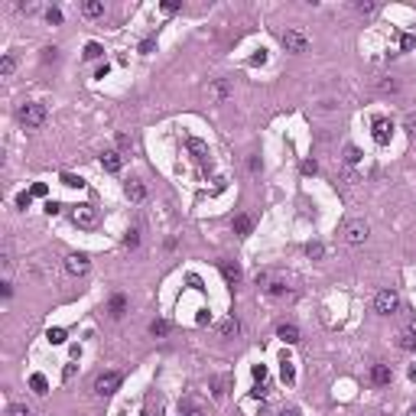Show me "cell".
<instances>
[{"label": "cell", "instance_id": "obj_1", "mask_svg": "<svg viewBox=\"0 0 416 416\" xmlns=\"http://www.w3.org/2000/svg\"><path fill=\"white\" fill-rule=\"evenodd\" d=\"M341 234H345V241L351 244V247H358V244H364V241H368L371 228H368V221H364V218H351V221H345Z\"/></svg>", "mask_w": 416, "mask_h": 416}, {"label": "cell", "instance_id": "obj_2", "mask_svg": "<svg viewBox=\"0 0 416 416\" xmlns=\"http://www.w3.org/2000/svg\"><path fill=\"white\" fill-rule=\"evenodd\" d=\"M283 46H286V52H309V36L303 30H296V26H290V30H283Z\"/></svg>", "mask_w": 416, "mask_h": 416}, {"label": "cell", "instance_id": "obj_3", "mask_svg": "<svg viewBox=\"0 0 416 416\" xmlns=\"http://www.w3.org/2000/svg\"><path fill=\"white\" fill-rule=\"evenodd\" d=\"M20 120H23V127H42L46 124V108L42 104H36V101H30V104H23L20 108Z\"/></svg>", "mask_w": 416, "mask_h": 416}, {"label": "cell", "instance_id": "obj_4", "mask_svg": "<svg viewBox=\"0 0 416 416\" xmlns=\"http://www.w3.org/2000/svg\"><path fill=\"white\" fill-rule=\"evenodd\" d=\"M374 309L380 315H393L397 309H400V293H397V290H380L377 299H374Z\"/></svg>", "mask_w": 416, "mask_h": 416}, {"label": "cell", "instance_id": "obj_5", "mask_svg": "<svg viewBox=\"0 0 416 416\" xmlns=\"http://www.w3.org/2000/svg\"><path fill=\"white\" fill-rule=\"evenodd\" d=\"M117 387H120L117 371H104V374H98V380H94V393H98V397H111V393H117Z\"/></svg>", "mask_w": 416, "mask_h": 416}, {"label": "cell", "instance_id": "obj_6", "mask_svg": "<svg viewBox=\"0 0 416 416\" xmlns=\"http://www.w3.org/2000/svg\"><path fill=\"white\" fill-rule=\"evenodd\" d=\"M72 221H75L78 228H94V225H98V208H94V205H78V208L72 212Z\"/></svg>", "mask_w": 416, "mask_h": 416}, {"label": "cell", "instance_id": "obj_7", "mask_svg": "<svg viewBox=\"0 0 416 416\" xmlns=\"http://www.w3.org/2000/svg\"><path fill=\"white\" fill-rule=\"evenodd\" d=\"M88 267H91V264H88L85 254H69V257H65V270H69L72 276H85Z\"/></svg>", "mask_w": 416, "mask_h": 416}, {"label": "cell", "instance_id": "obj_8", "mask_svg": "<svg viewBox=\"0 0 416 416\" xmlns=\"http://www.w3.org/2000/svg\"><path fill=\"white\" fill-rule=\"evenodd\" d=\"M120 166H124V153H120V150H104V153H101V169H108V173H120Z\"/></svg>", "mask_w": 416, "mask_h": 416}, {"label": "cell", "instance_id": "obj_9", "mask_svg": "<svg viewBox=\"0 0 416 416\" xmlns=\"http://www.w3.org/2000/svg\"><path fill=\"white\" fill-rule=\"evenodd\" d=\"M228 94H231V85L225 78H218L212 88H208V101H218L221 104V101H228Z\"/></svg>", "mask_w": 416, "mask_h": 416}, {"label": "cell", "instance_id": "obj_10", "mask_svg": "<svg viewBox=\"0 0 416 416\" xmlns=\"http://www.w3.org/2000/svg\"><path fill=\"white\" fill-rule=\"evenodd\" d=\"M390 130H393V127H390V120H384V117H377V120H374V140L380 143V147H384V143L390 140Z\"/></svg>", "mask_w": 416, "mask_h": 416}, {"label": "cell", "instance_id": "obj_11", "mask_svg": "<svg viewBox=\"0 0 416 416\" xmlns=\"http://www.w3.org/2000/svg\"><path fill=\"white\" fill-rule=\"evenodd\" d=\"M124 192H127V198H130V202H143V198H147V189H143V182H137V179L127 182Z\"/></svg>", "mask_w": 416, "mask_h": 416}, {"label": "cell", "instance_id": "obj_12", "mask_svg": "<svg viewBox=\"0 0 416 416\" xmlns=\"http://www.w3.org/2000/svg\"><path fill=\"white\" fill-rule=\"evenodd\" d=\"M390 377H393V371L387 368V364H374V371H371V380H374V384H390Z\"/></svg>", "mask_w": 416, "mask_h": 416}, {"label": "cell", "instance_id": "obj_13", "mask_svg": "<svg viewBox=\"0 0 416 416\" xmlns=\"http://www.w3.org/2000/svg\"><path fill=\"white\" fill-rule=\"evenodd\" d=\"M81 13L91 16V20H98V16H104V3L101 0H85V3H81Z\"/></svg>", "mask_w": 416, "mask_h": 416}, {"label": "cell", "instance_id": "obj_14", "mask_svg": "<svg viewBox=\"0 0 416 416\" xmlns=\"http://www.w3.org/2000/svg\"><path fill=\"white\" fill-rule=\"evenodd\" d=\"M276 335H280L286 345H296V341H299V329H296V325H280V332H276Z\"/></svg>", "mask_w": 416, "mask_h": 416}, {"label": "cell", "instance_id": "obj_15", "mask_svg": "<svg viewBox=\"0 0 416 416\" xmlns=\"http://www.w3.org/2000/svg\"><path fill=\"white\" fill-rule=\"evenodd\" d=\"M234 231H237L241 237H247V234L254 231V221L247 218V215H237V218H234Z\"/></svg>", "mask_w": 416, "mask_h": 416}, {"label": "cell", "instance_id": "obj_16", "mask_svg": "<svg viewBox=\"0 0 416 416\" xmlns=\"http://www.w3.org/2000/svg\"><path fill=\"white\" fill-rule=\"evenodd\" d=\"M124 309H127V299L124 296H114V299H111V306H108V312H111V319H120Z\"/></svg>", "mask_w": 416, "mask_h": 416}, {"label": "cell", "instance_id": "obj_17", "mask_svg": "<svg viewBox=\"0 0 416 416\" xmlns=\"http://www.w3.org/2000/svg\"><path fill=\"white\" fill-rule=\"evenodd\" d=\"M221 273H225V280H228V283H237V280H241V270H237V264H228V260L221 264Z\"/></svg>", "mask_w": 416, "mask_h": 416}, {"label": "cell", "instance_id": "obj_18", "mask_svg": "<svg viewBox=\"0 0 416 416\" xmlns=\"http://www.w3.org/2000/svg\"><path fill=\"white\" fill-rule=\"evenodd\" d=\"M13 69H16V59H13V55H3V59H0V75H3V78H10V75H13Z\"/></svg>", "mask_w": 416, "mask_h": 416}, {"label": "cell", "instance_id": "obj_19", "mask_svg": "<svg viewBox=\"0 0 416 416\" xmlns=\"http://www.w3.org/2000/svg\"><path fill=\"white\" fill-rule=\"evenodd\" d=\"M30 384H33V390L39 393V397H42V393H49V380H46L42 374H33V380H30Z\"/></svg>", "mask_w": 416, "mask_h": 416}, {"label": "cell", "instance_id": "obj_20", "mask_svg": "<svg viewBox=\"0 0 416 416\" xmlns=\"http://www.w3.org/2000/svg\"><path fill=\"white\" fill-rule=\"evenodd\" d=\"M101 55H104V49L98 46V42H88L85 46V59H101Z\"/></svg>", "mask_w": 416, "mask_h": 416}, {"label": "cell", "instance_id": "obj_21", "mask_svg": "<svg viewBox=\"0 0 416 416\" xmlns=\"http://www.w3.org/2000/svg\"><path fill=\"white\" fill-rule=\"evenodd\" d=\"M46 338L52 341V345H62V341H65V329H49Z\"/></svg>", "mask_w": 416, "mask_h": 416}, {"label": "cell", "instance_id": "obj_22", "mask_svg": "<svg viewBox=\"0 0 416 416\" xmlns=\"http://www.w3.org/2000/svg\"><path fill=\"white\" fill-rule=\"evenodd\" d=\"M400 348H407V351H413V348H416V338H413V335H410V332H407V329H403V332H400Z\"/></svg>", "mask_w": 416, "mask_h": 416}, {"label": "cell", "instance_id": "obj_23", "mask_svg": "<svg viewBox=\"0 0 416 416\" xmlns=\"http://www.w3.org/2000/svg\"><path fill=\"white\" fill-rule=\"evenodd\" d=\"M283 380H286V384H293V380H296V374H293V361H290V358H283Z\"/></svg>", "mask_w": 416, "mask_h": 416}, {"label": "cell", "instance_id": "obj_24", "mask_svg": "<svg viewBox=\"0 0 416 416\" xmlns=\"http://www.w3.org/2000/svg\"><path fill=\"white\" fill-rule=\"evenodd\" d=\"M354 10H358V13H361V16H368V13H374V3H371V0H358V3H354Z\"/></svg>", "mask_w": 416, "mask_h": 416}, {"label": "cell", "instance_id": "obj_25", "mask_svg": "<svg viewBox=\"0 0 416 416\" xmlns=\"http://www.w3.org/2000/svg\"><path fill=\"white\" fill-rule=\"evenodd\" d=\"M221 335H237V319H225L221 322Z\"/></svg>", "mask_w": 416, "mask_h": 416}, {"label": "cell", "instance_id": "obj_26", "mask_svg": "<svg viewBox=\"0 0 416 416\" xmlns=\"http://www.w3.org/2000/svg\"><path fill=\"white\" fill-rule=\"evenodd\" d=\"M150 332H153V335H166V332H169V322H166V319H156V322L150 325Z\"/></svg>", "mask_w": 416, "mask_h": 416}, {"label": "cell", "instance_id": "obj_27", "mask_svg": "<svg viewBox=\"0 0 416 416\" xmlns=\"http://www.w3.org/2000/svg\"><path fill=\"white\" fill-rule=\"evenodd\" d=\"M358 159H361V153H358V147H345V163H348V166H354V163H358Z\"/></svg>", "mask_w": 416, "mask_h": 416}, {"label": "cell", "instance_id": "obj_28", "mask_svg": "<svg viewBox=\"0 0 416 416\" xmlns=\"http://www.w3.org/2000/svg\"><path fill=\"white\" fill-rule=\"evenodd\" d=\"M7 416H30V407H23V403H13V407L7 410Z\"/></svg>", "mask_w": 416, "mask_h": 416}, {"label": "cell", "instance_id": "obj_29", "mask_svg": "<svg viewBox=\"0 0 416 416\" xmlns=\"http://www.w3.org/2000/svg\"><path fill=\"white\" fill-rule=\"evenodd\" d=\"M62 182H65V186H72V189H81V186H85V179H78V176H69V173L62 176Z\"/></svg>", "mask_w": 416, "mask_h": 416}, {"label": "cell", "instance_id": "obj_30", "mask_svg": "<svg viewBox=\"0 0 416 416\" xmlns=\"http://www.w3.org/2000/svg\"><path fill=\"white\" fill-rule=\"evenodd\" d=\"M30 202H33V192H20V195H16V205H20V208H30Z\"/></svg>", "mask_w": 416, "mask_h": 416}, {"label": "cell", "instance_id": "obj_31", "mask_svg": "<svg viewBox=\"0 0 416 416\" xmlns=\"http://www.w3.org/2000/svg\"><path fill=\"white\" fill-rule=\"evenodd\" d=\"M124 244H127V247H137V244H140V234H137V231H127V234H124Z\"/></svg>", "mask_w": 416, "mask_h": 416}, {"label": "cell", "instance_id": "obj_32", "mask_svg": "<svg viewBox=\"0 0 416 416\" xmlns=\"http://www.w3.org/2000/svg\"><path fill=\"white\" fill-rule=\"evenodd\" d=\"M306 254H309V257H322V244H309Z\"/></svg>", "mask_w": 416, "mask_h": 416}, {"label": "cell", "instance_id": "obj_33", "mask_svg": "<svg viewBox=\"0 0 416 416\" xmlns=\"http://www.w3.org/2000/svg\"><path fill=\"white\" fill-rule=\"evenodd\" d=\"M380 91H397V81H393V78H384V81H380Z\"/></svg>", "mask_w": 416, "mask_h": 416}, {"label": "cell", "instance_id": "obj_34", "mask_svg": "<svg viewBox=\"0 0 416 416\" xmlns=\"http://www.w3.org/2000/svg\"><path fill=\"white\" fill-rule=\"evenodd\" d=\"M46 20H49V23H62V13H59V10H49Z\"/></svg>", "mask_w": 416, "mask_h": 416}, {"label": "cell", "instance_id": "obj_35", "mask_svg": "<svg viewBox=\"0 0 416 416\" xmlns=\"http://www.w3.org/2000/svg\"><path fill=\"white\" fill-rule=\"evenodd\" d=\"M407 130H410V137H416V114L407 117Z\"/></svg>", "mask_w": 416, "mask_h": 416}, {"label": "cell", "instance_id": "obj_36", "mask_svg": "<svg viewBox=\"0 0 416 416\" xmlns=\"http://www.w3.org/2000/svg\"><path fill=\"white\" fill-rule=\"evenodd\" d=\"M254 377H257V380H264V377H267V368H264V364H257V368H254Z\"/></svg>", "mask_w": 416, "mask_h": 416}, {"label": "cell", "instance_id": "obj_37", "mask_svg": "<svg viewBox=\"0 0 416 416\" xmlns=\"http://www.w3.org/2000/svg\"><path fill=\"white\" fill-rule=\"evenodd\" d=\"M117 147H120V150H130L134 143H130V137H117Z\"/></svg>", "mask_w": 416, "mask_h": 416}, {"label": "cell", "instance_id": "obj_38", "mask_svg": "<svg viewBox=\"0 0 416 416\" xmlns=\"http://www.w3.org/2000/svg\"><path fill=\"white\" fill-rule=\"evenodd\" d=\"M59 208H62L59 202H46V212H49V215H59Z\"/></svg>", "mask_w": 416, "mask_h": 416}, {"label": "cell", "instance_id": "obj_39", "mask_svg": "<svg viewBox=\"0 0 416 416\" xmlns=\"http://www.w3.org/2000/svg\"><path fill=\"white\" fill-rule=\"evenodd\" d=\"M407 332H410V335H413V338H416V319H413V322H410V325H407Z\"/></svg>", "mask_w": 416, "mask_h": 416}, {"label": "cell", "instance_id": "obj_40", "mask_svg": "<svg viewBox=\"0 0 416 416\" xmlns=\"http://www.w3.org/2000/svg\"><path fill=\"white\" fill-rule=\"evenodd\" d=\"M280 416H299V410H283Z\"/></svg>", "mask_w": 416, "mask_h": 416}, {"label": "cell", "instance_id": "obj_41", "mask_svg": "<svg viewBox=\"0 0 416 416\" xmlns=\"http://www.w3.org/2000/svg\"><path fill=\"white\" fill-rule=\"evenodd\" d=\"M186 416H202V413H198V410H192V413H186Z\"/></svg>", "mask_w": 416, "mask_h": 416}, {"label": "cell", "instance_id": "obj_42", "mask_svg": "<svg viewBox=\"0 0 416 416\" xmlns=\"http://www.w3.org/2000/svg\"><path fill=\"white\" fill-rule=\"evenodd\" d=\"M407 416H416V407H413V410H410V413H407Z\"/></svg>", "mask_w": 416, "mask_h": 416}]
</instances>
